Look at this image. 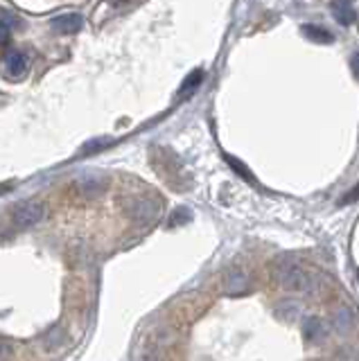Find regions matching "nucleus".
I'll return each instance as SVG.
<instances>
[{
	"label": "nucleus",
	"mask_w": 359,
	"mask_h": 361,
	"mask_svg": "<svg viewBox=\"0 0 359 361\" xmlns=\"http://www.w3.org/2000/svg\"><path fill=\"white\" fill-rule=\"evenodd\" d=\"M204 82V71H195L193 75H190L185 82H183V86H181V90H178V97H190L197 90V86Z\"/></svg>",
	"instance_id": "0eeeda50"
},
{
	"label": "nucleus",
	"mask_w": 359,
	"mask_h": 361,
	"mask_svg": "<svg viewBox=\"0 0 359 361\" xmlns=\"http://www.w3.org/2000/svg\"><path fill=\"white\" fill-rule=\"evenodd\" d=\"M50 27H52V32H57V34H75V32H80L84 27V16H80V14H61V16L50 20Z\"/></svg>",
	"instance_id": "20e7f679"
},
{
	"label": "nucleus",
	"mask_w": 359,
	"mask_h": 361,
	"mask_svg": "<svg viewBox=\"0 0 359 361\" xmlns=\"http://www.w3.org/2000/svg\"><path fill=\"white\" fill-rule=\"evenodd\" d=\"M46 217V206L39 201H23L18 208L12 212V224L16 228H32L35 224H39Z\"/></svg>",
	"instance_id": "f03ea898"
},
{
	"label": "nucleus",
	"mask_w": 359,
	"mask_h": 361,
	"mask_svg": "<svg viewBox=\"0 0 359 361\" xmlns=\"http://www.w3.org/2000/svg\"><path fill=\"white\" fill-rule=\"evenodd\" d=\"M3 71L9 79H23L30 71V54L23 50H12L5 54Z\"/></svg>",
	"instance_id": "7ed1b4c3"
},
{
	"label": "nucleus",
	"mask_w": 359,
	"mask_h": 361,
	"mask_svg": "<svg viewBox=\"0 0 359 361\" xmlns=\"http://www.w3.org/2000/svg\"><path fill=\"white\" fill-rule=\"evenodd\" d=\"M300 32L305 34L310 41H317V43H332L334 41L332 32H328V30L321 27V25H305Z\"/></svg>",
	"instance_id": "423d86ee"
},
{
	"label": "nucleus",
	"mask_w": 359,
	"mask_h": 361,
	"mask_svg": "<svg viewBox=\"0 0 359 361\" xmlns=\"http://www.w3.org/2000/svg\"><path fill=\"white\" fill-rule=\"evenodd\" d=\"M330 11H332V16L339 25H353V23L357 20V11H355L351 0H332Z\"/></svg>",
	"instance_id": "39448f33"
},
{
	"label": "nucleus",
	"mask_w": 359,
	"mask_h": 361,
	"mask_svg": "<svg viewBox=\"0 0 359 361\" xmlns=\"http://www.w3.org/2000/svg\"><path fill=\"white\" fill-rule=\"evenodd\" d=\"M133 361H359V302L319 255L244 248L154 316Z\"/></svg>",
	"instance_id": "f257e3e1"
},
{
	"label": "nucleus",
	"mask_w": 359,
	"mask_h": 361,
	"mask_svg": "<svg viewBox=\"0 0 359 361\" xmlns=\"http://www.w3.org/2000/svg\"><path fill=\"white\" fill-rule=\"evenodd\" d=\"M12 23H7V20H0V48L3 45H7L9 41H12Z\"/></svg>",
	"instance_id": "6e6552de"
},
{
	"label": "nucleus",
	"mask_w": 359,
	"mask_h": 361,
	"mask_svg": "<svg viewBox=\"0 0 359 361\" xmlns=\"http://www.w3.org/2000/svg\"><path fill=\"white\" fill-rule=\"evenodd\" d=\"M351 71H353V75L357 77V82H359V54H353V59H351Z\"/></svg>",
	"instance_id": "9d476101"
},
{
	"label": "nucleus",
	"mask_w": 359,
	"mask_h": 361,
	"mask_svg": "<svg viewBox=\"0 0 359 361\" xmlns=\"http://www.w3.org/2000/svg\"><path fill=\"white\" fill-rule=\"evenodd\" d=\"M12 355H14V345L0 338V357H12Z\"/></svg>",
	"instance_id": "1a4fd4ad"
}]
</instances>
